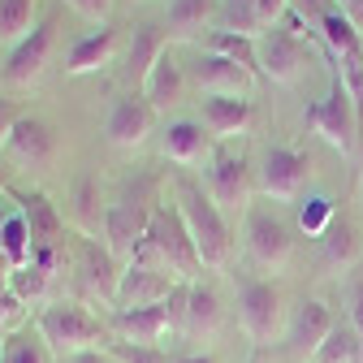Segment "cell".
<instances>
[{"instance_id":"f546056e","label":"cell","mask_w":363,"mask_h":363,"mask_svg":"<svg viewBox=\"0 0 363 363\" xmlns=\"http://www.w3.org/2000/svg\"><path fill=\"white\" fill-rule=\"evenodd\" d=\"M307 363H363V342L354 333V325H333V333L315 346V354Z\"/></svg>"},{"instance_id":"836d02e7","label":"cell","mask_w":363,"mask_h":363,"mask_svg":"<svg viewBox=\"0 0 363 363\" xmlns=\"http://www.w3.org/2000/svg\"><path fill=\"white\" fill-rule=\"evenodd\" d=\"M220 30H238L259 39V22H255V0H225L220 5Z\"/></svg>"},{"instance_id":"8992f818","label":"cell","mask_w":363,"mask_h":363,"mask_svg":"<svg viewBox=\"0 0 363 363\" xmlns=\"http://www.w3.org/2000/svg\"><path fill=\"white\" fill-rule=\"evenodd\" d=\"M238 320H242V333L255 346H268L272 337L281 333V325H286L281 286L264 281V277H242L238 281Z\"/></svg>"},{"instance_id":"30bf717a","label":"cell","mask_w":363,"mask_h":363,"mask_svg":"<svg viewBox=\"0 0 363 363\" xmlns=\"http://www.w3.org/2000/svg\"><path fill=\"white\" fill-rule=\"evenodd\" d=\"M247 255L268 268V272H281L294 255V234H290V225L281 216H272L264 208H251L247 212Z\"/></svg>"},{"instance_id":"5bb4252c","label":"cell","mask_w":363,"mask_h":363,"mask_svg":"<svg viewBox=\"0 0 363 363\" xmlns=\"http://www.w3.org/2000/svg\"><path fill=\"white\" fill-rule=\"evenodd\" d=\"M78 281H82V294H86V298L117 303V286H121L117 255H113L108 247L82 242V247H78Z\"/></svg>"},{"instance_id":"484cf974","label":"cell","mask_w":363,"mask_h":363,"mask_svg":"<svg viewBox=\"0 0 363 363\" xmlns=\"http://www.w3.org/2000/svg\"><path fill=\"white\" fill-rule=\"evenodd\" d=\"M22 216H26V225H30V242H35V251L39 247H57V238H61V216H57V208L48 203V195H22V208H18Z\"/></svg>"},{"instance_id":"52a82bcc","label":"cell","mask_w":363,"mask_h":363,"mask_svg":"<svg viewBox=\"0 0 363 363\" xmlns=\"http://www.w3.org/2000/svg\"><path fill=\"white\" fill-rule=\"evenodd\" d=\"M307 177H311V156L286 143H272L259 160V195L290 203L307 191Z\"/></svg>"},{"instance_id":"60d3db41","label":"cell","mask_w":363,"mask_h":363,"mask_svg":"<svg viewBox=\"0 0 363 363\" xmlns=\"http://www.w3.org/2000/svg\"><path fill=\"white\" fill-rule=\"evenodd\" d=\"M0 117H18V108H13L9 100H0Z\"/></svg>"},{"instance_id":"ba28073f","label":"cell","mask_w":363,"mask_h":363,"mask_svg":"<svg viewBox=\"0 0 363 363\" xmlns=\"http://www.w3.org/2000/svg\"><path fill=\"white\" fill-rule=\"evenodd\" d=\"M203 191H208V199L220 212H242L247 208V195H251L247 156L242 152H230V147H216L212 160H208V173H203Z\"/></svg>"},{"instance_id":"7a4b0ae2","label":"cell","mask_w":363,"mask_h":363,"mask_svg":"<svg viewBox=\"0 0 363 363\" xmlns=\"http://www.w3.org/2000/svg\"><path fill=\"white\" fill-rule=\"evenodd\" d=\"M177 212H182V220H186V230H191L199 264L208 272L230 268V259H234V230H230V220H225V212L208 199V191L195 186V182H186V177H177Z\"/></svg>"},{"instance_id":"8d00e7d4","label":"cell","mask_w":363,"mask_h":363,"mask_svg":"<svg viewBox=\"0 0 363 363\" xmlns=\"http://www.w3.org/2000/svg\"><path fill=\"white\" fill-rule=\"evenodd\" d=\"M350 325H354V333L363 342V286H354V294H350Z\"/></svg>"},{"instance_id":"f1b7e54d","label":"cell","mask_w":363,"mask_h":363,"mask_svg":"<svg viewBox=\"0 0 363 363\" xmlns=\"http://www.w3.org/2000/svg\"><path fill=\"white\" fill-rule=\"evenodd\" d=\"M315 39L325 43V52H329L333 61H346V57H359V52H363V30H359L342 9H337L333 18H325V26L315 30Z\"/></svg>"},{"instance_id":"e0dca14e","label":"cell","mask_w":363,"mask_h":363,"mask_svg":"<svg viewBox=\"0 0 363 363\" xmlns=\"http://www.w3.org/2000/svg\"><path fill=\"white\" fill-rule=\"evenodd\" d=\"M108 329L117 333V342H134V346H156L164 333H173L169 325V307H117L108 315Z\"/></svg>"},{"instance_id":"cb8c5ba5","label":"cell","mask_w":363,"mask_h":363,"mask_svg":"<svg viewBox=\"0 0 363 363\" xmlns=\"http://www.w3.org/2000/svg\"><path fill=\"white\" fill-rule=\"evenodd\" d=\"M216 329H220V298H216V290L191 281V294H186V320H182V333H177V337L208 342V337H216Z\"/></svg>"},{"instance_id":"7402d4cb","label":"cell","mask_w":363,"mask_h":363,"mask_svg":"<svg viewBox=\"0 0 363 363\" xmlns=\"http://www.w3.org/2000/svg\"><path fill=\"white\" fill-rule=\"evenodd\" d=\"M117 57V30L113 26H96V30H86L74 48L65 52V74H96L104 65H113Z\"/></svg>"},{"instance_id":"8fae6325","label":"cell","mask_w":363,"mask_h":363,"mask_svg":"<svg viewBox=\"0 0 363 363\" xmlns=\"http://www.w3.org/2000/svg\"><path fill=\"white\" fill-rule=\"evenodd\" d=\"M52 43H57V22L43 18L18 48H9L5 57V82L9 86H30L43 78V69H48V57H52Z\"/></svg>"},{"instance_id":"74e56055","label":"cell","mask_w":363,"mask_h":363,"mask_svg":"<svg viewBox=\"0 0 363 363\" xmlns=\"http://www.w3.org/2000/svg\"><path fill=\"white\" fill-rule=\"evenodd\" d=\"M337 5H342V13H346V18L363 30V0H337Z\"/></svg>"},{"instance_id":"d6986e66","label":"cell","mask_w":363,"mask_h":363,"mask_svg":"<svg viewBox=\"0 0 363 363\" xmlns=\"http://www.w3.org/2000/svg\"><path fill=\"white\" fill-rule=\"evenodd\" d=\"M191 74H195L203 96H251V82H255L251 69H242L238 61H225L216 52H203Z\"/></svg>"},{"instance_id":"7bdbcfd3","label":"cell","mask_w":363,"mask_h":363,"mask_svg":"<svg viewBox=\"0 0 363 363\" xmlns=\"http://www.w3.org/2000/svg\"><path fill=\"white\" fill-rule=\"evenodd\" d=\"M9 186V169H0V191H5Z\"/></svg>"},{"instance_id":"4dcf8cb0","label":"cell","mask_w":363,"mask_h":363,"mask_svg":"<svg viewBox=\"0 0 363 363\" xmlns=\"http://www.w3.org/2000/svg\"><path fill=\"white\" fill-rule=\"evenodd\" d=\"M35 26V0H0V43L5 48H18Z\"/></svg>"},{"instance_id":"f35d334b","label":"cell","mask_w":363,"mask_h":363,"mask_svg":"<svg viewBox=\"0 0 363 363\" xmlns=\"http://www.w3.org/2000/svg\"><path fill=\"white\" fill-rule=\"evenodd\" d=\"M65 363H113V354H108V350H82V354H74V359H65Z\"/></svg>"},{"instance_id":"83f0119b","label":"cell","mask_w":363,"mask_h":363,"mask_svg":"<svg viewBox=\"0 0 363 363\" xmlns=\"http://www.w3.org/2000/svg\"><path fill=\"white\" fill-rule=\"evenodd\" d=\"M320 251H325V264H333V268H350V264H359V255H363V234L342 216V220H333L329 230H325Z\"/></svg>"},{"instance_id":"d590c367","label":"cell","mask_w":363,"mask_h":363,"mask_svg":"<svg viewBox=\"0 0 363 363\" xmlns=\"http://www.w3.org/2000/svg\"><path fill=\"white\" fill-rule=\"evenodd\" d=\"M65 5L96 26H108V13H113V0H65Z\"/></svg>"},{"instance_id":"d6a6232c","label":"cell","mask_w":363,"mask_h":363,"mask_svg":"<svg viewBox=\"0 0 363 363\" xmlns=\"http://www.w3.org/2000/svg\"><path fill=\"white\" fill-rule=\"evenodd\" d=\"M329 225H333V199L307 195V199L298 203V230H303L307 238H325Z\"/></svg>"},{"instance_id":"603a6c76","label":"cell","mask_w":363,"mask_h":363,"mask_svg":"<svg viewBox=\"0 0 363 363\" xmlns=\"http://www.w3.org/2000/svg\"><path fill=\"white\" fill-rule=\"evenodd\" d=\"M139 96L147 100L152 113H169L173 104H182V96H186V74H182V65L173 61V52H164L152 65V74H147V82H143Z\"/></svg>"},{"instance_id":"4316f807","label":"cell","mask_w":363,"mask_h":363,"mask_svg":"<svg viewBox=\"0 0 363 363\" xmlns=\"http://www.w3.org/2000/svg\"><path fill=\"white\" fill-rule=\"evenodd\" d=\"M203 52H216V57H225V61H238L242 69L259 74V39H251V35L212 30V35H203Z\"/></svg>"},{"instance_id":"ac0fdd59","label":"cell","mask_w":363,"mask_h":363,"mask_svg":"<svg viewBox=\"0 0 363 363\" xmlns=\"http://www.w3.org/2000/svg\"><path fill=\"white\" fill-rule=\"evenodd\" d=\"M333 325H337V320H333L329 303H320V298H303V303L294 307V315H290V333H286V342H290L294 354L311 359L315 346H320V342L333 333Z\"/></svg>"},{"instance_id":"7c38bea8","label":"cell","mask_w":363,"mask_h":363,"mask_svg":"<svg viewBox=\"0 0 363 363\" xmlns=\"http://www.w3.org/2000/svg\"><path fill=\"white\" fill-rule=\"evenodd\" d=\"M152 117H156V113L147 108L143 96H121V100H113V108H108L104 139H108L113 147H121V152H134L139 143H147Z\"/></svg>"},{"instance_id":"44dd1931","label":"cell","mask_w":363,"mask_h":363,"mask_svg":"<svg viewBox=\"0 0 363 363\" xmlns=\"http://www.w3.org/2000/svg\"><path fill=\"white\" fill-rule=\"evenodd\" d=\"M164 52H169V30H160V26H152V22H139V26H134V35H130V48H125V78L143 91L152 65H156Z\"/></svg>"},{"instance_id":"ffe728a7","label":"cell","mask_w":363,"mask_h":363,"mask_svg":"<svg viewBox=\"0 0 363 363\" xmlns=\"http://www.w3.org/2000/svg\"><path fill=\"white\" fill-rule=\"evenodd\" d=\"M203 130L212 139H234L247 134V125L255 121V104L247 96H203Z\"/></svg>"},{"instance_id":"5b68a950","label":"cell","mask_w":363,"mask_h":363,"mask_svg":"<svg viewBox=\"0 0 363 363\" xmlns=\"http://www.w3.org/2000/svg\"><path fill=\"white\" fill-rule=\"evenodd\" d=\"M303 125L311 134H320V139L329 147H337L342 156H350L363 139H359V117H354V104H350V91L337 74V61L329 65V91H325V100H315L303 108Z\"/></svg>"},{"instance_id":"2e32d148","label":"cell","mask_w":363,"mask_h":363,"mask_svg":"<svg viewBox=\"0 0 363 363\" xmlns=\"http://www.w3.org/2000/svg\"><path fill=\"white\" fill-rule=\"evenodd\" d=\"M160 152L182 164V169H191V164H208L212 152H216V139L203 130V121H169L164 134H160Z\"/></svg>"},{"instance_id":"9a60e30c","label":"cell","mask_w":363,"mask_h":363,"mask_svg":"<svg viewBox=\"0 0 363 363\" xmlns=\"http://www.w3.org/2000/svg\"><path fill=\"white\" fill-rule=\"evenodd\" d=\"M5 152L18 164H26V169H48L52 156H57V134H52V125H43L39 117H18L13 130H9Z\"/></svg>"},{"instance_id":"e575fe53","label":"cell","mask_w":363,"mask_h":363,"mask_svg":"<svg viewBox=\"0 0 363 363\" xmlns=\"http://www.w3.org/2000/svg\"><path fill=\"white\" fill-rule=\"evenodd\" d=\"M104 350L113 354V363H173V354H164L160 346H134V342H108Z\"/></svg>"},{"instance_id":"d4e9b609","label":"cell","mask_w":363,"mask_h":363,"mask_svg":"<svg viewBox=\"0 0 363 363\" xmlns=\"http://www.w3.org/2000/svg\"><path fill=\"white\" fill-rule=\"evenodd\" d=\"M212 18H216V0H169L164 9L169 39H199Z\"/></svg>"},{"instance_id":"4fadbf2b","label":"cell","mask_w":363,"mask_h":363,"mask_svg":"<svg viewBox=\"0 0 363 363\" xmlns=\"http://www.w3.org/2000/svg\"><path fill=\"white\" fill-rule=\"evenodd\" d=\"M173 290H177L173 272L147 268V264H125L121 286H117V307H160Z\"/></svg>"},{"instance_id":"6da1fadb","label":"cell","mask_w":363,"mask_h":363,"mask_svg":"<svg viewBox=\"0 0 363 363\" xmlns=\"http://www.w3.org/2000/svg\"><path fill=\"white\" fill-rule=\"evenodd\" d=\"M130 264H147V268H164L173 272L177 281H195L203 264H199V251L191 242V230H186V220H182L177 203H160L152 225H147V238L134 247Z\"/></svg>"},{"instance_id":"9c48e42d","label":"cell","mask_w":363,"mask_h":363,"mask_svg":"<svg viewBox=\"0 0 363 363\" xmlns=\"http://www.w3.org/2000/svg\"><path fill=\"white\" fill-rule=\"evenodd\" d=\"M307 65V39L294 35L286 22L259 35V74L277 86H294Z\"/></svg>"},{"instance_id":"1f68e13d","label":"cell","mask_w":363,"mask_h":363,"mask_svg":"<svg viewBox=\"0 0 363 363\" xmlns=\"http://www.w3.org/2000/svg\"><path fill=\"white\" fill-rule=\"evenodd\" d=\"M0 363H48V346H43L39 329L35 333H5V346H0Z\"/></svg>"},{"instance_id":"277c9868","label":"cell","mask_w":363,"mask_h":363,"mask_svg":"<svg viewBox=\"0 0 363 363\" xmlns=\"http://www.w3.org/2000/svg\"><path fill=\"white\" fill-rule=\"evenodd\" d=\"M35 329H39L43 346H48L52 354H61V359H74V354H82V350L108 346V342H104V325H100L82 303H65V298L43 307L39 320H35Z\"/></svg>"},{"instance_id":"3957f363","label":"cell","mask_w":363,"mask_h":363,"mask_svg":"<svg viewBox=\"0 0 363 363\" xmlns=\"http://www.w3.org/2000/svg\"><path fill=\"white\" fill-rule=\"evenodd\" d=\"M160 208V186H156V177H139L134 186L104 212V238H108V251L117 259L130 264L134 247H139L147 238V225Z\"/></svg>"},{"instance_id":"b9f144b4","label":"cell","mask_w":363,"mask_h":363,"mask_svg":"<svg viewBox=\"0 0 363 363\" xmlns=\"http://www.w3.org/2000/svg\"><path fill=\"white\" fill-rule=\"evenodd\" d=\"M5 220H9V212L0 208V242H5Z\"/></svg>"},{"instance_id":"ee69618b","label":"cell","mask_w":363,"mask_h":363,"mask_svg":"<svg viewBox=\"0 0 363 363\" xmlns=\"http://www.w3.org/2000/svg\"><path fill=\"white\" fill-rule=\"evenodd\" d=\"M247 363H264V359H259V354H255V359H247Z\"/></svg>"},{"instance_id":"ab89813d","label":"cell","mask_w":363,"mask_h":363,"mask_svg":"<svg viewBox=\"0 0 363 363\" xmlns=\"http://www.w3.org/2000/svg\"><path fill=\"white\" fill-rule=\"evenodd\" d=\"M173 363H216L212 354H173Z\"/></svg>"}]
</instances>
